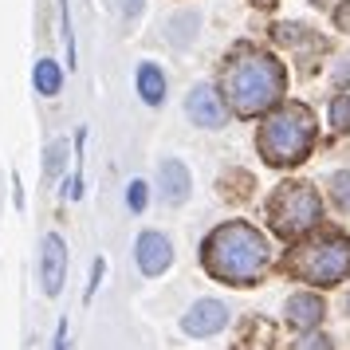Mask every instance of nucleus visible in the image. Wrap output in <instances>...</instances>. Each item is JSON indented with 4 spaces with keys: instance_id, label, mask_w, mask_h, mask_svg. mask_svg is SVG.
<instances>
[{
    "instance_id": "f3484780",
    "label": "nucleus",
    "mask_w": 350,
    "mask_h": 350,
    "mask_svg": "<svg viewBox=\"0 0 350 350\" xmlns=\"http://www.w3.org/2000/svg\"><path fill=\"white\" fill-rule=\"evenodd\" d=\"M295 350H331V338L327 334H303L295 342Z\"/></svg>"
},
{
    "instance_id": "7ed1b4c3",
    "label": "nucleus",
    "mask_w": 350,
    "mask_h": 350,
    "mask_svg": "<svg viewBox=\"0 0 350 350\" xmlns=\"http://www.w3.org/2000/svg\"><path fill=\"white\" fill-rule=\"evenodd\" d=\"M256 146H260V158L268 165H280V170L299 165L311 154V146H315V114L303 103H287L275 114H268Z\"/></svg>"
},
{
    "instance_id": "ddd939ff",
    "label": "nucleus",
    "mask_w": 350,
    "mask_h": 350,
    "mask_svg": "<svg viewBox=\"0 0 350 350\" xmlns=\"http://www.w3.org/2000/svg\"><path fill=\"white\" fill-rule=\"evenodd\" d=\"M271 342H275L271 323H268V319H252V323L244 327V334H240V347L237 350H271Z\"/></svg>"
},
{
    "instance_id": "5701e85b",
    "label": "nucleus",
    "mask_w": 350,
    "mask_h": 350,
    "mask_svg": "<svg viewBox=\"0 0 350 350\" xmlns=\"http://www.w3.org/2000/svg\"><path fill=\"white\" fill-rule=\"evenodd\" d=\"M347 311H350V295H347Z\"/></svg>"
},
{
    "instance_id": "423d86ee",
    "label": "nucleus",
    "mask_w": 350,
    "mask_h": 350,
    "mask_svg": "<svg viewBox=\"0 0 350 350\" xmlns=\"http://www.w3.org/2000/svg\"><path fill=\"white\" fill-rule=\"evenodd\" d=\"M228 323V307L217 299H201L189 307V315L181 319V327H185V334H193V338H208V334H217Z\"/></svg>"
},
{
    "instance_id": "6e6552de",
    "label": "nucleus",
    "mask_w": 350,
    "mask_h": 350,
    "mask_svg": "<svg viewBox=\"0 0 350 350\" xmlns=\"http://www.w3.org/2000/svg\"><path fill=\"white\" fill-rule=\"evenodd\" d=\"M64 271H67L64 237L51 232V237L44 240V260H40V275H44V291H48V295H59V287H64Z\"/></svg>"
},
{
    "instance_id": "20e7f679",
    "label": "nucleus",
    "mask_w": 350,
    "mask_h": 350,
    "mask_svg": "<svg viewBox=\"0 0 350 350\" xmlns=\"http://www.w3.org/2000/svg\"><path fill=\"white\" fill-rule=\"evenodd\" d=\"M287 271L315 287H334L350 275V240L342 232H327L311 244H299L287 256Z\"/></svg>"
},
{
    "instance_id": "1a4fd4ad",
    "label": "nucleus",
    "mask_w": 350,
    "mask_h": 350,
    "mask_svg": "<svg viewBox=\"0 0 350 350\" xmlns=\"http://www.w3.org/2000/svg\"><path fill=\"white\" fill-rule=\"evenodd\" d=\"M170 260H174V248H170V240L161 232H142L138 237V268L146 275H161L170 268Z\"/></svg>"
},
{
    "instance_id": "4be33fe9",
    "label": "nucleus",
    "mask_w": 350,
    "mask_h": 350,
    "mask_svg": "<svg viewBox=\"0 0 350 350\" xmlns=\"http://www.w3.org/2000/svg\"><path fill=\"white\" fill-rule=\"evenodd\" d=\"M256 8H271V4H275V0H252Z\"/></svg>"
},
{
    "instance_id": "f8f14e48",
    "label": "nucleus",
    "mask_w": 350,
    "mask_h": 350,
    "mask_svg": "<svg viewBox=\"0 0 350 350\" xmlns=\"http://www.w3.org/2000/svg\"><path fill=\"white\" fill-rule=\"evenodd\" d=\"M138 91H142V98L150 107H158L161 98H165V75L154 64H142L138 67Z\"/></svg>"
},
{
    "instance_id": "412c9836",
    "label": "nucleus",
    "mask_w": 350,
    "mask_h": 350,
    "mask_svg": "<svg viewBox=\"0 0 350 350\" xmlns=\"http://www.w3.org/2000/svg\"><path fill=\"white\" fill-rule=\"evenodd\" d=\"M138 8H142V0H122V12L126 16H138Z\"/></svg>"
},
{
    "instance_id": "aec40b11",
    "label": "nucleus",
    "mask_w": 350,
    "mask_h": 350,
    "mask_svg": "<svg viewBox=\"0 0 350 350\" xmlns=\"http://www.w3.org/2000/svg\"><path fill=\"white\" fill-rule=\"evenodd\" d=\"M347 83H350V55H342V64L334 71V87H347Z\"/></svg>"
},
{
    "instance_id": "6ab92c4d",
    "label": "nucleus",
    "mask_w": 350,
    "mask_h": 350,
    "mask_svg": "<svg viewBox=\"0 0 350 350\" xmlns=\"http://www.w3.org/2000/svg\"><path fill=\"white\" fill-rule=\"evenodd\" d=\"M334 24H338L342 32H350V0H342V4L334 8Z\"/></svg>"
},
{
    "instance_id": "2eb2a0df",
    "label": "nucleus",
    "mask_w": 350,
    "mask_h": 350,
    "mask_svg": "<svg viewBox=\"0 0 350 350\" xmlns=\"http://www.w3.org/2000/svg\"><path fill=\"white\" fill-rule=\"evenodd\" d=\"M331 126L334 130H350V95H338L331 103Z\"/></svg>"
},
{
    "instance_id": "f257e3e1",
    "label": "nucleus",
    "mask_w": 350,
    "mask_h": 350,
    "mask_svg": "<svg viewBox=\"0 0 350 350\" xmlns=\"http://www.w3.org/2000/svg\"><path fill=\"white\" fill-rule=\"evenodd\" d=\"M268 260H271L268 237L244 221L221 224L205 240V268H208V275H217L224 284H237V287L256 284L268 271Z\"/></svg>"
},
{
    "instance_id": "9d476101",
    "label": "nucleus",
    "mask_w": 350,
    "mask_h": 350,
    "mask_svg": "<svg viewBox=\"0 0 350 350\" xmlns=\"http://www.w3.org/2000/svg\"><path fill=\"white\" fill-rule=\"evenodd\" d=\"M327 315V303L311 295V291H299V295H291L287 299V323L295 327V331H315L319 323Z\"/></svg>"
},
{
    "instance_id": "0eeeda50",
    "label": "nucleus",
    "mask_w": 350,
    "mask_h": 350,
    "mask_svg": "<svg viewBox=\"0 0 350 350\" xmlns=\"http://www.w3.org/2000/svg\"><path fill=\"white\" fill-rule=\"evenodd\" d=\"M185 111H189V118L197 122V126H205V130L224 126V103H221V95H217L208 83H201V87H193L189 91Z\"/></svg>"
},
{
    "instance_id": "dca6fc26",
    "label": "nucleus",
    "mask_w": 350,
    "mask_h": 350,
    "mask_svg": "<svg viewBox=\"0 0 350 350\" xmlns=\"http://www.w3.org/2000/svg\"><path fill=\"white\" fill-rule=\"evenodd\" d=\"M331 197L338 208H350V174H334L331 177Z\"/></svg>"
},
{
    "instance_id": "39448f33",
    "label": "nucleus",
    "mask_w": 350,
    "mask_h": 350,
    "mask_svg": "<svg viewBox=\"0 0 350 350\" xmlns=\"http://www.w3.org/2000/svg\"><path fill=\"white\" fill-rule=\"evenodd\" d=\"M271 228L284 240H299L303 232H311L323 217V205H319V193L307 185V181H287L284 189H275L271 197Z\"/></svg>"
},
{
    "instance_id": "a211bd4d",
    "label": "nucleus",
    "mask_w": 350,
    "mask_h": 350,
    "mask_svg": "<svg viewBox=\"0 0 350 350\" xmlns=\"http://www.w3.org/2000/svg\"><path fill=\"white\" fill-rule=\"evenodd\" d=\"M130 208H134V213L146 208V181H134V185H130Z\"/></svg>"
},
{
    "instance_id": "9b49d317",
    "label": "nucleus",
    "mask_w": 350,
    "mask_h": 350,
    "mask_svg": "<svg viewBox=\"0 0 350 350\" xmlns=\"http://www.w3.org/2000/svg\"><path fill=\"white\" fill-rule=\"evenodd\" d=\"M158 193L170 201V205H181L185 197H189V170L181 165V161H161L158 170Z\"/></svg>"
},
{
    "instance_id": "f03ea898",
    "label": "nucleus",
    "mask_w": 350,
    "mask_h": 350,
    "mask_svg": "<svg viewBox=\"0 0 350 350\" xmlns=\"http://www.w3.org/2000/svg\"><path fill=\"white\" fill-rule=\"evenodd\" d=\"M284 64L268 55V51H240L228 59L224 67V95H228V107L244 118L252 114H264L268 107H275L284 98Z\"/></svg>"
},
{
    "instance_id": "4468645a",
    "label": "nucleus",
    "mask_w": 350,
    "mask_h": 350,
    "mask_svg": "<svg viewBox=\"0 0 350 350\" xmlns=\"http://www.w3.org/2000/svg\"><path fill=\"white\" fill-rule=\"evenodd\" d=\"M59 87H64V71L55 59H40L36 64V91L40 95H59Z\"/></svg>"
}]
</instances>
